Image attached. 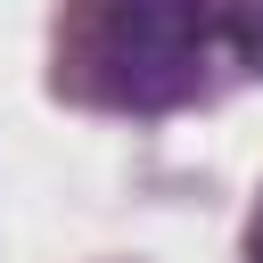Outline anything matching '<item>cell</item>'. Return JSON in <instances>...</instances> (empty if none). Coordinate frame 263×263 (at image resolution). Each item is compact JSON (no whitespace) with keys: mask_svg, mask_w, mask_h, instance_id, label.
Here are the masks:
<instances>
[{"mask_svg":"<svg viewBox=\"0 0 263 263\" xmlns=\"http://www.w3.org/2000/svg\"><path fill=\"white\" fill-rule=\"evenodd\" d=\"M205 0H107L99 16V90L132 115H164L197 90Z\"/></svg>","mask_w":263,"mask_h":263,"instance_id":"1","label":"cell"},{"mask_svg":"<svg viewBox=\"0 0 263 263\" xmlns=\"http://www.w3.org/2000/svg\"><path fill=\"white\" fill-rule=\"evenodd\" d=\"M255 263H263V222H255Z\"/></svg>","mask_w":263,"mask_h":263,"instance_id":"2","label":"cell"}]
</instances>
